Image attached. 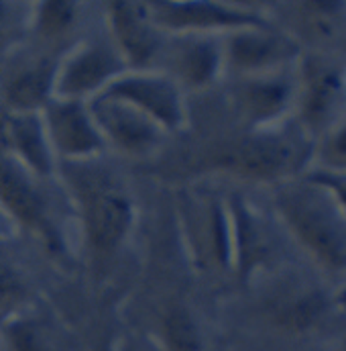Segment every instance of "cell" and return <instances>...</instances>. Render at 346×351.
Instances as JSON below:
<instances>
[{
  "label": "cell",
  "mask_w": 346,
  "mask_h": 351,
  "mask_svg": "<svg viewBox=\"0 0 346 351\" xmlns=\"http://www.w3.org/2000/svg\"><path fill=\"white\" fill-rule=\"evenodd\" d=\"M57 182L86 256L96 269H106L129 243L137 223V202L129 182L106 156L59 164Z\"/></svg>",
  "instance_id": "1"
},
{
  "label": "cell",
  "mask_w": 346,
  "mask_h": 351,
  "mask_svg": "<svg viewBox=\"0 0 346 351\" xmlns=\"http://www.w3.org/2000/svg\"><path fill=\"white\" fill-rule=\"evenodd\" d=\"M273 213L287 237L330 282L346 286V210L308 176L273 186Z\"/></svg>",
  "instance_id": "2"
},
{
  "label": "cell",
  "mask_w": 346,
  "mask_h": 351,
  "mask_svg": "<svg viewBox=\"0 0 346 351\" xmlns=\"http://www.w3.org/2000/svg\"><path fill=\"white\" fill-rule=\"evenodd\" d=\"M316 158V141L291 119L279 127L245 131L212 158L224 174L277 186L304 176Z\"/></svg>",
  "instance_id": "3"
},
{
  "label": "cell",
  "mask_w": 346,
  "mask_h": 351,
  "mask_svg": "<svg viewBox=\"0 0 346 351\" xmlns=\"http://www.w3.org/2000/svg\"><path fill=\"white\" fill-rule=\"evenodd\" d=\"M55 180H41L14 160L0 154V204L16 225L18 233L29 231L49 252L66 254L68 239L59 223L57 204L51 196L49 184Z\"/></svg>",
  "instance_id": "4"
},
{
  "label": "cell",
  "mask_w": 346,
  "mask_h": 351,
  "mask_svg": "<svg viewBox=\"0 0 346 351\" xmlns=\"http://www.w3.org/2000/svg\"><path fill=\"white\" fill-rule=\"evenodd\" d=\"M346 66L320 53H304L297 74L293 121L318 143L346 112Z\"/></svg>",
  "instance_id": "5"
},
{
  "label": "cell",
  "mask_w": 346,
  "mask_h": 351,
  "mask_svg": "<svg viewBox=\"0 0 346 351\" xmlns=\"http://www.w3.org/2000/svg\"><path fill=\"white\" fill-rule=\"evenodd\" d=\"M129 68L108 33H92L74 41L59 58L55 98L90 102Z\"/></svg>",
  "instance_id": "6"
},
{
  "label": "cell",
  "mask_w": 346,
  "mask_h": 351,
  "mask_svg": "<svg viewBox=\"0 0 346 351\" xmlns=\"http://www.w3.org/2000/svg\"><path fill=\"white\" fill-rule=\"evenodd\" d=\"M153 21L168 35H214L224 37L245 27L271 23L269 12L257 4L220 0H153Z\"/></svg>",
  "instance_id": "7"
},
{
  "label": "cell",
  "mask_w": 346,
  "mask_h": 351,
  "mask_svg": "<svg viewBox=\"0 0 346 351\" xmlns=\"http://www.w3.org/2000/svg\"><path fill=\"white\" fill-rule=\"evenodd\" d=\"M222 49L224 70L232 80L291 70L304 56V45L273 23L224 35Z\"/></svg>",
  "instance_id": "8"
},
{
  "label": "cell",
  "mask_w": 346,
  "mask_h": 351,
  "mask_svg": "<svg viewBox=\"0 0 346 351\" xmlns=\"http://www.w3.org/2000/svg\"><path fill=\"white\" fill-rule=\"evenodd\" d=\"M104 29L129 70H157L168 33L153 21L149 2H104Z\"/></svg>",
  "instance_id": "9"
},
{
  "label": "cell",
  "mask_w": 346,
  "mask_h": 351,
  "mask_svg": "<svg viewBox=\"0 0 346 351\" xmlns=\"http://www.w3.org/2000/svg\"><path fill=\"white\" fill-rule=\"evenodd\" d=\"M181 210L191 260L202 269L232 274L228 200L224 196L204 192L185 198Z\"/></svg>",
  "instance_id": "10"
},
{
  "label": "cell",
  "mask_w": 346,
  "mask_h": 351,
  "mask_svg": "<svg viewBox=\"0 0 346 351\" xmlns=\"http://www.w3.org/2000/svg\"><path fill=\"white\" fill-rule=\"evenodd\" d=\"M102 94L137 108L168 135L187 125L185 92L161 70H127Z\"/></svg>",
  "instance_id": "11"
},
{
  "label": "cell",
  "mask_w": 346,
  "mask_h": 351,
  "mask_svg": "<svg viewBox=\"0 0 346 351\" xmlns=\"http://www.w3.org/2000/svg\"><path fill=\"white\" fill-rule=\"evenodd\" d=\"M295 68L253 78H237L232 82L230 104L245 125V131L279 127L293 119L297 100Z\"/></svg>",
  "instance_id": "12"
},
{
  "label": "cell",
  "mask_w": 346,
  "mask_h": 351,
  "mask_svg": "<svg viewBox=\"0 0 346 351\" xmlns=\"http://www.w3.org/2000/svg\"><path fill=\"white\" fill-rule=\"evenodd\" d=\"M88 104L108 152L124 158H147L153 156L168 137L157 123L127 102L100 94Z\"/></svg>",
  "instance_id": "13"
},
{
  "label": "cell",
  "mask_w": 346,
  "mask_h": 351,
  "mask_svg": "<svg viewBox=\"0 0 346 351\" xmlns=\"http://www.w3.org/2000/svg\"><path fill=\"white\" fill-rule=\"evenodd\" d=\"M226 200L232 237V276L243 284H251L275 262V233L267 217L249 198L232 194Z\"/></svg>",
  "instance_id": "14"
},
{
  "label": "cell",
  "mask_w": 346,
  "mask_h": 351,
  "mask_svg": "<svg viewBox=\"0 0 346 351\" xmlns=\"http://www.w3.org/2000/svg\"><path fill=\"white\" fill-rule=\"evenodd\" d=\"M41 117L59 164L86 162L106 156L108 149L88 102L53 98L41 110Z\"/></svg>",
  "instance_id": "15"
},
{
  "label": "cell",
  "mask_w": 346,
  "mask_h": 351,
  "mask_svg": "<svg viewBox=\"0 0 346 351\" xmlns=\"http://www.w3.org/2000/svg\"><path fill=\"white\" fill-rule=\"evenodd\" d=\"M187 90H208L224 76L222 37L214 35H170L159 68Z\"/></svg>",
  "instance_id": "16"
},
{
  "label": "cell",
  "mask_w": 346,
  "mask_h": 351,
  "mask_svg": "<svg viewBox=\"0 0 346 351\" xmlns=\"http://www.w3.org/2000/svg\"><path fill=\"white\" fill-rule=\"evenodd\" d=\"M0 74V106L12 112H41L55 98V72L62 56L21 53Z\"/></svg>",
  "instance_id": "17"
},
{
  "label": "cell",
  "mask_w": 346,
  "mask_h": 351,
  "mask_svg": "<svg viewBox=\"0 0 346 351\" xmlns=\"http://www.w3.org/2000/svg\"><path fill=\"white\" fill-rule=\"evenodd\" d=\"M0 154L41 180H57L59 162L41 112H12L0 106Z\"/></svg>",
  "instance_id": "18"
},
{
  "label": "cell",
  "mask_w": 346,
  "mask_h": 351,
  "mask_svg": "<svg viewBox=\"0 0 346 351\" xmlns=\"http://www.w3.org/2000/svg\"><path fill=\"white\" fill-rule=\"evenodd\" d=\"M336 306V296H332L324 284L289 280L269 298V317L281 331L302 335L322 325Z\"/></svg>",
  "instance_id": "19"
},
{
  "label": "cell",
  "mask_w": 346,
  "mask_h": 351,
  "mask_svg": "<svg viewBox=\"0 0 346 351\" xmlns=\"http://www.w3.org/2000/svg\"><path fill=\"white\" fill-rule=\"evenodd\" d=\"M279 8L281 23H273L287 31L293 39L304 45L308 41H322L332 37L346 21L345 0H302V2H281L271 4Z\"/></svg>",
  "instance_id": "20"
},
{
  "label": "cell",
  "mask_w": 346,
  "mask_h": 351,
  "mask_svg": "<svg viewBox=\"0 0 346 351\" xmlns=\"http://www.w3.org/2000/svg\"><path fill=\"white\" fill-rule=\"evenodd\" d=\"M86 4L74 0H47L33 2L29 35L41 43L66 41L80 25Z\"/></svg>",
  "instance_id": "21"
},
{
  "label": "cell",
  "mask_w": 346,
  "mask_h": 351,
  "mask_svg": "<svg viewBox=\"0 0 346 351\" xmlns=\"http://www.w3.org/2000/svg\"><path fill=\"white\" fill-rule=\"evenodd\" d=\"M0 243V325L33 306L29 276L14 262Z\"/></svg>",
  "instance_id": "22"
},
{
  "label": "cell",
  "mask_w": 346,
  "mask_h": 351,
  "mask_svg": "<svg viewBox=\"0 0 346 351\" xmlns=\"http://www.w3.org/2000/svg\"><path fill=\"white\" fill-rule=\"evenodd\" d=\"M155 341L161 351H206L196 317L179 304H173L165 311L159 339Z\"/></svg>",
  "instance_id": "23"
},
{
  "label": "cell",
  "mask_w": 346,
  "mask_h": 351,
  "mask_svg": "<svg viewBox=\"0 0 346 351\" xmlns=\"http://www.w3.org/2000/svg\"><path fill=\"white\" fill-rule=\"evenodd\" d=\"M35 306L23 311L14 319L6 321L4 333L12 351H55L53 337L45 323L33 313Z\"/></svg>",
  "instance_id": "24"
},
{
  "label": "cell",
  "mask_w": 346,
  "mask_h": 351,
  "mask_svg": "<svg viewBox=\"0 0 346 351\" xmlns=\"http://www.w3.org/2000/svg\"><path fill=\"white\" fill-rule=\"evenodd\" d=\"M33 2L0 0V58L16 51L29 37Z\"/></svg>",
  "instance_id": "25"
},
{
  "label": "cell",
  "mask_w": 346,
  "mask_h": 351,
  "mask_svg": "<svg viewBox=\"0 0 346 351\" xmlns=\"http://www.w3.org/2000/svg\"><path fill=\"white\" fill-rule=\"evenodd\" d=\"M312 168L346 172V112L343 119L316 143V158Z\"/></svg>",
  "instance_id": "26"
},
{
  "label": "cell",
  "mask_w": 346,
  "mask_h": 351,
  "mask_svg": "<svg viewBox=\"0 0 346 351\" xmlns=\"http://www.w3.org/2000/svg\"><path fill=\"white\" fill-rule=\"evenodd\" d=\"M308 178H312L314 182L326 186L336 200L343 204V208L346 210V172H334V170H324V168H310L306 172Z\"/></svg>",
  "instance_id": "27"
},
{
  "label": "cell",
  "mask_w": 346,
  "mask_h": 351,
  "mask_svg": "<svg viewBox=\"0 0 346 351\" xmlns=\"http://www.w3.org/2000/svg\"><path fill=\"white\" fill-rule=\"evenodd\" d=\"M114 351H161L155 339H143V337H127L116 339Z\"/></svg>",
  "instance_id": "28"
},
{
  "label": "cell",
  "mask_w": 346,
  "mask_h": 351,
  "mask_svg": "<svg viewBox=\"0 0 346 351\" xmlns=\"http://www.w3.org/2000/svg\"><path fill=\"white\" fill-rule=\"evenodd\" d=\"M16 235H18L16 225L12 223V219L6 215V210H4V208H2V204H0V243L12 241Z\"/></svg>",
  "instance_id": "29"
},
{
  "label": "cell",
  "mask_w": 346,
  "mask_h": 351,
  "mask_svg": "<svg viewBox=\"0 0 346 351\" xmlns=\"http://www.w3.org/2000/svg\"><path fill=\"white\" fill-rule=\"evenodd\" d=\"M336 300H338V306H341L343 311H346V286L341 290V294L336 296Z\"/></svg>",
  "instance_id": "30"
},
{
  "label": "cell",
  "mask_w": 346,
  "mask_h": 351,
  "mask_svg": "<svg viewBox=\"0 0 346 351\" xmlns=\"http://www.w3.org/2000/svg\"><path fill=\"white\" fill-rule=\"evenodd\" d=\"M114 341H116V339H110V341L102 343V346H100L96 351H114Z\"/></svg>",
  "instance_id": "31"
},
{
  "label": "cell",
  "mask_w": 346,
  "mask_h": 351,
  "mask_svg": "<svg viewBox=\"0 0 346 351\" xmlns=\"http://www.w3.org/2000/svg\"><path fill=\"white\" fill-rule=\"evenodd\" d=\"M345 74H346V70H345Z\"/></svg>",
  "instance_id": "32"
},
{
  "label": "cell",
  "mask_w": 346,
  "mask_h": 351,
  "mask_svg": "<svg viewBox=\"0 0 346 351\" xmlns=\"http://www.w3.org/2000/svg\"><path fill=\"white\" fill-rule=\"evenodd\" d=\"M345 351H346V350H345Z\"/></svg>",
  "instance_id": "33"
}]
</instances>
